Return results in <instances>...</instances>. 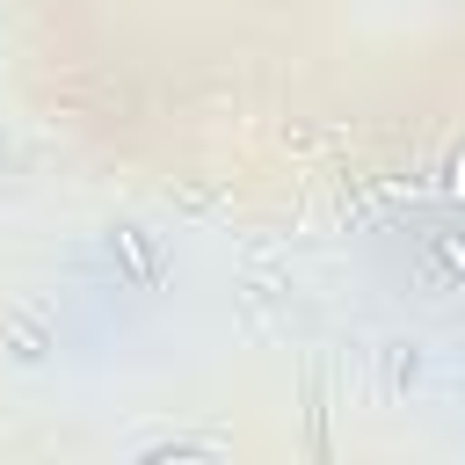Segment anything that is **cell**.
Returning a JSON list of instances; mask_svg holds the SVG:
<instances>
[{"mask_svg": "<svg viewBox=\"0 0 465 465\" xmlns=\"http://www.w3.org/2000/svg\"><path fill=\"white\" fill-rule=\"evenodd\" d=\"M414 283H421L429 298L465 291V225H429V232H414Z\"/></svg>", "mask_w": 465, "mask_h": 465, "instance_id": "6da1fadb", "label": "cell"}, {"mask_svg": "<svg viewBox=\"0 0 465 465\" xmlns=\"http://www.w3.org/2000/svg\"><path fill=\"white\" fill-rule=\"evenodd\" d=\"M109 262H124L138 283H160V269H167V254H160V240L145 232V225H109Z\"/></svg>", "mask_w": 465, "mask_h": 465, "instance_id": "7a4b0ae2", "label": "cell"}, {"mask_svg": "<svg viewBox=\"0 0 465 465\" xmlns=\"http://www.w3.org/2000/svg\"><path fill=\"white\" fill-rule=\"evenodd\" d=\"M7 349H15V363H44L51 327H44V312H36V305H22V312L7 320Z\"/></svg>", "mask_w": 465, "mask_h": 465, "instance_id": "3957f363", "label": "cell"}, {"mask_svg": "<svg viewBox=\"0 0 465 465\" xmlns=\"http://www.w3.org/2000/svg\"><path fill=\"white\" fill-rule=\"evenodd\" d=\"M443 196H450V203H465V145L450 153V174H443Z\"/></svg>", "mask_w": 465, "mask_h": 465, "instance_id": "277c9868", "label": "cell"}, {"mask_svg": "<svg viewBox=\"0 0 465 465\" xmlns=\"http://www.w3.org/2000/svg\"><path fill=\"white\" fill-rule=\"evenodd\" d=\"M458 400H465V378H458Z\"/></svg>", "mask_w": 465, "mask_h": 465, "instance_id": "5b68a950", "label": "cell"}]
</instances>
